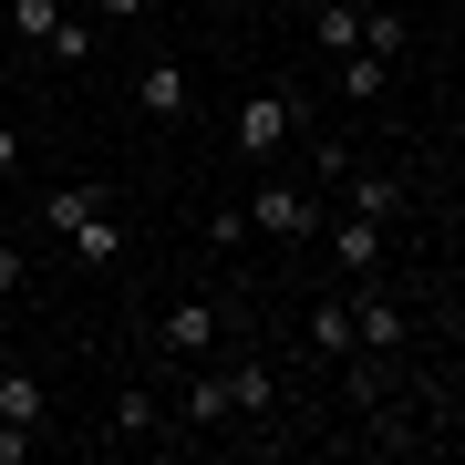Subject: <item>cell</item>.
I'll list each match as a JSON object with an SVG mask.
<instances>
[{
  "mask_svg": "<svg viewBox=\"0 0 465 465\" xmlns=\"http://www.w3.org/2000/svg\"><path fill=\"white\" fill-rule=\"evenodd\" d=\"M104 434H114V445H155V434H166V403H155V393H114Z\"/></svg>",
  "mask_w": 465,
  "mask_h": 465,
  "instance_id": "cell-11",
  "label": "cell"
},
{
  "mask_svg": "<svg viewBox=\"0 0 465 465\" xmlns=\"http://www.w3.org/2000/svg\"><path fill=\"white\" fill-rule=\"evenodd\" d=\"M63 21H73L63 0H11V42H21V52H42L52 32H63Z\"/></svg>",
  "mask_w": 465,
  "mask_h": 465,
  "instance_id": "cell-15",
  "label": "cell"
},
{
  "mask_svg": "<svg viewBox=\"0 0 465 465\" xmlns=\"http://www.w3.org/2000/svg\"><path fill=\"white\" fill-rule=\"evenodd\" d=\"M63 249H73V259H84V269H114V249H124V228H114V207H94V217H84V228H73V238H63Z\"/></svg>",
  "mask_w": 465,
  "mask_h": 465,
  "instance_id": "cell-14",
  "label": "cell"
},
{
  "mask_svg": "<svg viewBox=\"0 0 465 465\" xmlns=\"http://www.w3.org/2000/svg\"><path fill=\"white\" fill-rule=\"evenodd\" d=\"M300 114H311V104H300L290 84H280V94H249V104L228 114V145H238V166H269V155H280L290 134H300Z\"/></svg>",
  "mask_w": 465,
  "mask_h": 465,
  "instance_id": "cell-1",
  "label": "cell"
},
{
  "mask_svg": "<svg viewBox=\"0 0 465 465\" xmlns=\"http://www.w3.org/2000/svg\"><path fill=\"white\" fill-rule=\"evenodd\" d=\"M207 11H217V21H238V11H249V0H207Z\"/></svg>",
  "mask_w": 465,
  "mask_h": 465,
  "instance_id": "cell-22",
  "label": "cell"
},
{
  "mask_svg": "<svg viewBox=\"0 0 465 465\" xmlns=\"http://www.w3.org/2000/svg\"><path fill=\"white\" fill-rule=\"evenodd\" d=\"M21 280H32V259H21V249H11V238H0V300H11Z\"/></svg>",
  "mask_w": 465,
  "mask_h": 465,
  "instance_id": "cell-20",
  "label": "cell"
},
{
  "mask_svg": "<svg viewBox=\"0 0 465 465\" xmlns=\"http://www.w3.org/2000/svg\"><path fill=\"white\" fill-rule=\"evenodd\" d=\"M94 207H114V186H94V176H73V186H52V197H42V228H52V238H73V228H84Z\"/></svg>",
  "mask_w": 465,
  "mask_h": 465,
  "instance_id": "cell-10",
  "label": "cell"
},
{
  "mask_svg": "<svg viewBox=\"0 0 465 465\" xmlns=\"http://www.w3.org/2000/svg\"><path fill=\"white\" fill-rule=\"evenodd\" d=\"M228 403H238V424H269V414H280V372H269L259 351H238V362H228Z\"/></svg>",
  "mask_w": 465,
  "mask_h": 465,
  "instance_id": "cell-8",
  "label": "cell"
},
{
  "mask_svg": "<svg viewBox=\"0 0 465 465\" xmlns=\"http://www.w3.org/2000/svg\"><path fill=\"white\" fill-rule=\"evenodd\" d=\"M311 351L321 362H351V311L341 300H311Z\"/></svg>",
  "mask_w": 465,
  "mask_h": 465,
  "instance_id": "cell-17",
  "label": "cell"
},
{
  "mask_svg": "<svg viewBox=\"0 0 465 465\" xmlns=\"http://www.w3.org/2000/svg\"><path fill=\"white\" fill-rule=\"evenodd\" d=\"M21 155H32V145H21V124H11V114H0V186H11V176H21Z\"/></svg>",
  "mask_w": 465,
  "mask_h": 465,
  "instance_id": "cell-19",
  "label": "cell"
},
{
  "mask_svg": "<svg viewBox=\"0 0 465 465\" xmlns=\"http://www.w3.org/2000/svg\"><path fill=\"white\" fill-rule=\"evenodd\" d=\"M0 424H32V434L52 424V393H42L32 372H0Z\"/></svg>",
  "mask_w": 465,
  "mask_h": 465,
  "instance_id": "cell-13",
  "label": "cell"
},
{
  "mask_svg": "<svg viewBox=\"0 0 465 465\" xmlns=\"http://www.w3.org/2000/svg\"><path fill=\"white\" fill-rule=\"evenodd\" d=\"M311 42L321 52H362V11H351V0H321V11H311Z\"/></svg>",
  "mask_w": 465,
  "mask_h": 465,
  "instance_id": "cell-16",
  "label": "cell"
},
{
  "mask_svg": "<svg viewBox=\"0 0 465 465\" xmlns=\"http://www.w3.org/2000/svg\"><path fill=\"white\" fill-rule=\"evenodd\" d=\"M403 197H414V186H403V176H341V207L382 217V228H393V217H403Z\"/></svg>",
  "mask_w": 465,
  "mask_h": 465,
  "instance_id": "cell-12",
  "label": "cell"
},
{
  "mask_svg": "<svg viewBox=\"0 0 465 465\" xmlns=\"http://www.w3.org/2000/svg\"><path fill=\"white\" fill-rule=\"evenodd\" d=\"M311 238H331V269H351V280H382V259H393V228L362 207H341L331 228H311Z\"/></svg>",
  "mask_w": 465,
  "mask_h": 465,
  "instance_id": "cell-4",
  "label": "cell"
},
{
  "mask_svg": "<svg viewBox=\"0 0 465 465\" xmlns=\"http://www.w3.org/2000/svg\"><path fill=\"white\" fill-rule=\"evenodd\" d=\"M217 341H228V311H217V300H176V311L155 321V351H176V362H197Z\"/></svg>",
  "mask_w": 465,
  "mask_h": 465,
  "instance_id": "cell-6",
  "label": "cell"
},
{
  "mask_svg": "<svg viewBox=\"0 0 465 465\" xmlns=\"http://www.w3.org/2000/svg\"><path fill=\"white\" fill-rule=\"evenodd\" d=\"M341 311H351V351H372V362H393V351L414 341V311H403V300L382 290V280H362V290L341 300Z\"/></svg>",
  "mask_w": 465,
  "mask_h": 465,
  "instance_id": "cell-3",
  "label": "cell"
},
{
  "mask_svg": "<svg viewBox=\"0 0 465 465\" xmlns=\"http://www.w3.org/2000/svg\"><path fill=\"white\" fill-rule=\"evenodd\" d=\"M362 52L403 63V52H414V21H403V11H362Z\"/></svg>",
  "mask_w": 465,
  "mask_h": 465,
  "instance_id": "cell-18",
  "label": "cell"
},
{
  "mask_svg": "<svg viewBox=\"0 0 465 465\" xmlns=\"http://www.w3.org/2000/svg\"><path fill=\"white\" fill-rule=\"evenodd\" d=\"M166 424L176 434H217V424H238V403H228V372H197L186 393L166 403Z\"/></svg>",
  "mask_w": 465,
  "mask_h": 465,
  "instance_id": "cell-7",
  "label": "cell"
},
{
  "mask_svg": "<svg viewBox=\"0 0 465 465\" xmlns=\"http://www.w3.org/2000/svg\"><path fill=\"white\" fill-rule=\"evenodd\" d=\"M331 94L341 104H382L393 94V63H382V52H331Z\"/></svg>",
  "mask_w": 465,
  "mask_h": 465,
  "instance_id": "cell-9",
  "label": "cell"
},
{
  "mask_svg": "<svg viewBox=\"0 0 465 465\" xmlns=\"http://www.w3.org/2000/svg\"><path fill=\"white\" fill-rule=\"evenodd\" d=\"M94 11H104V21H145V0H94Z\"/></svg>",
  "mask_w": 465,
  "mask_h": 465,
  "instance_id": "cell-21",
  "label": "cell"
},
{
  "mask_svg": "<svg viewBox=\"0 0 465 465\" xmlns=\"http://www.w3.org/2000/svg\"><path fill=\"white\" fill-rule=\"evenodd\" d=\"M238 217H249L259 238H311V228H321V186H290V176H259L249 197H238Z\"/></svg>",
  "mask_w": 465,
  "mask_h": 465,
  "instance_id": "cell-2",
  "label": "cell"
},
{
  "mask_svg": "<svg viewBox=\"0 0 465 465\" xmlns=\"http://www.w3.org/2000/svg\"><path fill=\"white\" fill-rule=\"evenodd\" d=\"M186 104H197V84H186V63H176V52L134 63V114H145V124H186Z\"/></svg>",
  "mask_w": 465,
  "mask_h": 465,
  "instance_id": "cell-5",
  "label": "cell"
}]
</instances>
